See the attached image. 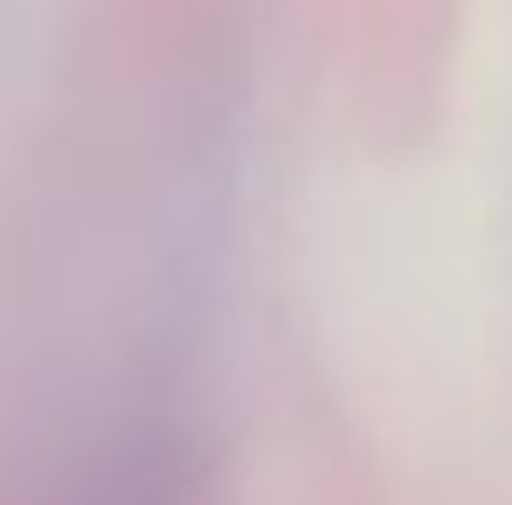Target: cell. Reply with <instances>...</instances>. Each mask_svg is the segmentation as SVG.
Returning a JSON list of instances; mask_svg holds the SVG:
<instances>
[{"label": "cell", "instance_id": "6da1fadb", "mask_svg": "<svg viewBox=\"0 0 512 505\" xmlns=\"http://www.w3.org/2000/svg\"><path fill=\"white\" fill-rule=\"evenodd\" d=\"M84 505H173V492H167L160 471H125V478H111L104 492H90Z\"/></svg>", "mask_w": 512, "mask_h": 505}]
</instances>
